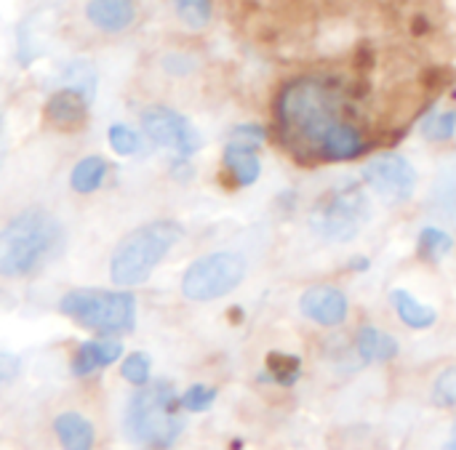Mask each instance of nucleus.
Wrapping results in <instances>:
<instances>
[{
	"mask_svg": "<svg viewBox=\"0 0 456 450\" xmlns=\"http://www.w3.org/2000/svg\"><path fill=\"white\" fill-rule=\"evenodd\" d=\"M216 403V390L206 384H192L182 392V408L184 414H206Z\"/></svg>",
	"mask_w": 456,
	"mask_h": 450,
	"instance_id": "24",
	"label": "nucleus"
},
{
	"mask_svg": "<svg viewBox=\"0 0 456 450\" xmlns=\"http://www.w3.org/2000/svg\"><path fill=\"white\" fill-rule=\"evenodd\" d=\"M275 123L294 157L323 160L329 136L345 123L342 99L318 77H297L275 99Z\"/></svg>",
	"mask_w": 456,
	"mask_h": 450,
	"instance_id": "1",
	"label": "nucleus"
},
{
	"mask_svg": "<svg viewBox=\"0 0 456 450\" xmlns=\"http://www.w3.org/2000/svg\"><path fill=\"white\" fill-rule=\"evenodd\" d=\"M425 139L430 141H449L456 133V109L446 112H433V117L425 123Z\"/></svg>",
	"mask_w": 456,
	"mask_h": 450,
	"instance_id": "25",
	"label": "nucleus"
},
{
	"mask_svg": "<svg viewBox=\"0 0 456 450\" xmlns=\"http://www.w3.org/2000/svg\"><path fill=\"white\" fill-rule=\"evenodd\" d=\"M371 219V205L358 184H345L321 197L310 213V229L329 243H350Z\"/></svg>",
	"mask_w": 456,
	"mask_h": 450,
	"instance_id": "6",
	"label": "nucleus"
},
{
	"mask_svg": "<svg viewBox=\"0 0 456 450\" xmlns=\"http://www.w3.org/2000/svg\"><path fill=\"white\" fill-rule=\"evenodd\" d=\"M59 309L99 336H120L136 328V296L131 291L72 288L59 299Z\"/></svg>",
	"mask_w": 456,
	"mask_h": 450,
	"instance_id": "5",
	"label": "nucleus"
},
{
	"mask_svg": "<svg viewBox=\"0 0 456 450\" xmlns=\"http://www.w3.org/2000/svg\"><path fill=\"white\" fill-rule=\"evenodd\" d=\"M299 309L310 323L323 325V328H339L350 315L347 296L334 285H313V288H307L302 293V299H299Z\"/></svg>",
	"mask_w": 456,
	"mask_h": 450,
	"instance_id": "10",
	"label": "nucleus"
},
{
	"mask_svg": "<svg viewBox=\"0 0 456 450\" xmlns=\"http://www.w3.org/2000/svg\"><path fill=\"white\" fill-rule=\"evenodd\" d=\"M91 93L77 85H64L45 101V120L61 131H77L88 120Z\"/></svg>",
	"mask_w": 456,
	"mask_h": 450,
	"instance_id": "11",
	"label": "nucleus"
},
{
	"mask_svg": "<svg viewBox=\"0 0 456 450\" xmlns=\"http://www.w3.org/2000/svg\"><path fill=\"white\" fill-rule=\"evenodd\" d=\"M454 240L449 232H444L441 227H425L417 237V253L422 261H430V264H438L444 256H449Z\"/></svg>",
	"mask_w": 456,
	"mask_h": 450,
	"instance_id": "20",
	"label": "nucleus"
},
{
	"mask_svg": "<svg viewBox=\"0 0 456 450\" xmlns=\"http://www.w3.org/2000/svg\"><path fill=\"white\" fill-rule=\"evenodd\" d=\"M174 11L187 27L203 29L214 16V0H174Z\"/></svg>",
	"mask_w": 456,
	"mask_h": 450,
	"instance_id": "21",
	"label": "nucleus"
},
{
	"mask_svg": "<svg viewBox=\"0 0 456 450\" xmlns=\"http://www.w3.org/2000/svg\"><path fill=\"white\" fill-rule=\"evenodd\" d=\"M120 358H123V344L112 336H102V339L77 344V350L72 352V360H69V371H72V376L83 379L102 368L115 366Z\"/></svg>",
	"mask_w": 456,
	"mask_h": 450,
	"instance_id": "12",
	"label": "nucleus"
},
{
	"mask_svg": "<svg viewBox=\"0 0 456 450\" xmlns=\"http://www.w3.org/2000/svg\"><path fill=\"white\" fill-rule=\"evenodd\" d=\"M363 181L371 192H377L379 200L398 205L411 200L417 189V171L403 155L382 152L363 165Z\"/></svg>",
	"mask_w": 456,
	"mask_h": 450,
	"instance_id": "9",
	"label": "nucleus"
},
{
	"mask_svg": "<svg viewBox=\"0 0 456 450\" xmlns=\"http://www.w3.org/2000/svg\"><path fill=\"white\" fill-rule=\"evenodd\" d=\"M187 422L182 408V395L166 379L139 387L123 414V432L131 443L147 450H168L182 438Z\"/></svg>",
	"mask_w": 456,
	"mask_h": 450,
	"instance_id": "2",
	"label": "nucleus"
},
{
	"mask_svg": "<svg viewBox=\"0 0 456 450\" xmlns=\"http://www.w3.org/2000/svg\"><path fill=\"white\" fill-rule=\"evenodd\" d=\"M0 368H3V382H8V379L16 374V368H19V360L11 358L8 352H3V355H0Z\"/></svg>",
	"mask_w": 456,
	"mask_h": 450,
	"instance_id": "28",
	"label": "nucleus"
},
{
	"mask_svg": "<svg viewBox=\"0 0 456 450\" xmlns=\"http://www.w3.org/2000/svg\"><path fill=\"white\" fill-rule=\"evenodd\" d=\"M53 435L59 440L61 450H94L96 448V430L94 424L77 414V411H64L53 419Z\"/></svg>",
	"mask_w": 456,
	"mask_h": 450,
	"instance_id": "14",
	"label": "nucleus"
},
{
	"mask_svg": "<svg viewBox=\"0 0 456 450\" xmlns=\"http://www.w3.org/2000/svg\"><path fill=\"white\" fill-rule=\"evenodd\" d=\"M227 139L243 141V144H254V147H262L267 136H265V128H259V125H238V128L230 131Z\"/></svg>",
	"mask_w": 456,
	"mask_h": 450,
	"instance_id": "27",
	"label": "nucleus"
},
{
	"mask_svg": "<svg viewBox=\"0 0 456 450\" xmlns=\"http://www.w3.org/2000/svg\"><path fill=\"white\" fill-rule=\"evenodd\" d=\"M355 352L366 366L369 363H390L398 358L401 344L393 333H385L374 325H363L355 336Z\"/></svg>",
	"mask_w": 456,
	"mask_h": 450,
	"instance_id": "17",
	"label": "nucleus"
},
{
	"mask_svg": "<svg viewBox=\"0 0 456 450\" xmlns=\"http://www.w3.org/2000/svg\"><path fill=\"white\" fill-rule=\"evenodd\" d=\"M86 16L102 32H123L131 27L136 8L134 0H88Z\"/></svg>",
	"mask_w": 456,
	"mask_h": 450,
	"instance_id": "15",
	"label": "nucleus"
},
{
	"mask_svg": "<svg viewBox=\"0 0 456 450\" xmlns=\"http://www.w3.org/2000/svg\"><path fill=\"white\" fill-rule=\"evenodd\" d=\"M246 259L232 251H214L195 259L182 275V296L198 304L230 296L246 280Z\"/></svg>",
	"mask_w": 456,
	"mask_h": 450,
	"instance_id": "7",
	"label": "nucleus"
},
{
	"mask_svg": "<svg viewBox=\"0 0 456 450\" xmlns=\"http://www.w3.org/2000/svg\"><path fill=\"white\" fill-rule=\"evenodd\" d=\"M256 149L259 147H254V144H243V141L227 139L224 152H222V165L232 176V184L235 187H251V184L259 181L262 163H259Z\"/></svg>",
	"mask_w": 456,
	"mask_h": 450,
	"instance_id": "13",
	"label": "nucleus"
},
{
	"mask_svg": "<svg viewBox=\"0 0 456 450\" xmlns=\"http://www.w3.org/2000/svg\"><path fill=\"white\" fill-rule=\"evenodd\" d=\"M144 136L158 144L166 147L171 152H176L179 157H192L200 147H203V136L200 131L176 109L163 107V104H152L142 112L139 117Z\"/></svg>",
	"mask_w": 456,
	"mask_h": 450,
	"instance_id": "8",
	"label": "nucleus"
},
{
	"mask_svg": "<svg viewBox=\"0 0 456 450\" xmlns=\"http://www.w3.org/2000/svg\"><path fill=\"white\" fill-rule=\"evenodd\" d=\"M184 237V227L174 219H158L128 232L112 251L110 277L118 288L142 285L168 251Z\"/></svg>",
	"mask_w": 456,
	"mask_h": 450,
	"instance_id": "4",
	"label": "nucleus"
},
{
	"mask_svg": "<svg viewBox=\"0 0 456 450\" xmlns=\"http://www.w3.org/2000/svg\"><path fill=\"white\" fill-rule=\"evenodd\" d=\"M390 304L398 315V320L411 328V331H430L438 323V309L430 304H422L414 293H409L406 288H395L390 293Z\"/></svg>",
	"mask_w": 456,
	"mask_h": 450,
	"instance_id": "16",
	"label": "nucleus"
},
{
	"mask_svg": "<svg viewBox=\"0 0 456 450\" xmlns=\"http://www.w3.org/2000/svg\"><path fill=\"white\" fill-rule=\"evenodd\" d=\"M64 243V227L48 211L16 213L0 232V275L27 277L40 269Z\"/></svg>",
	"mask_w": 456,
	"mask_h": 450,
	"instance_id": "3",
	"label": "nucleus"
},
{
	"mask_svg": "<svg viewBox=\"0 0 456 450\" xmlns=\"http://www.w3.org/2000/svg\"><path fill=\"white\" fill-rule=\"evenodd\" d=\"M433 403L441 408H456V366L441 371L433 384Z\"/></svg>",
	"mask_w": 456,
	"mask_h": 450,
	"instance_id": "26",
	"label": "nucleus"
},
{
	"mask_svg": "<svg viewBox=\"0 0 456 450\" xmlns=\"http://www.w3.org/2000/svg\"><path fill=\"white\" fill-rule=\"evenodd\" d=\"M120 376L123 382H128L131 387H147L150 384V376H152V363L144 352H131L128 358H123V366H120Z\"/></svg>",
	"mask_w": 456,
	"mask_h": 450,
	"instance_id": "22",
	"label": "nucleus"
},
{
	"mask_svg": "<svg viewBox=\"0 0 456 450\" xmlns=\"http://www.w3.org/2000/svg\"><path fill=\"white\" fill-rule=\"evenodd\" d=\"M353 269H358V272H361V269H369V259H355V261H353Z\"/></svg>",
	"mask_w": 456,
	"mask_h": 450,
	"instance_id": "29",
	"label": "nucleus"
},
{
	"mask_svg": "<svg viewBox=\"0 0 456 450\" xmlns=\"http://www.w3.org/2000/svg\"><path fill=\"white\" fill-rule=\"evenodd\" d=\"M265 379L278 384V387H294L299 379H302V358L299 355H291V352H267V360H265Z\"/></svg>",
	"mask_w": 456,
	"mask_h": 450,
	"instance_id": "19",
	"label": "nucleus"
},
{
	"mask_svg": "<svg viewBox=\"0 0 456 450\" xmlns=\"http://www.w3.org/2000/svg\"><path fill=\"white\" fill-rule=\"evenodd\" d=\"M444 450H456V424L452 427V438H449V443H446V448Z\"/></svg>",
	"mask_w": 456,
	"mask_h": 450,
	"instance_id": "30",
	"label": "nucleus"
},
{
	"mask_svg": "<svg viewBox=\"0 0 456 450\" xmlns=\"http://www.w3.org/2000/svg\"><path fill=\"white\" fill-rule=\"evenodd\" d=\"M107 171H110V165H107L104 157L88 155V157H83V160L75 163V168H72V173H69V187H72L77 195H91V192H96V189L104 184Z\"/></svg>",
	"mask_w": 456,
	"mask_h": 450,
	"instance_id": "18",
	"label": "nucleus"
},
{
	"mask_svg": "<svg viewBox=\"0 0 456 450\" xmlns=\"http://www.w3.org/2000/svg\"><path fill=\"white\" fill-rule=\"evenodd\" d=\"M107 139H110V147L115 149V155H120V157H131V155H136L139 147H142L139 133H136L134 128L123 125V123H112Z\"/></svg>",
	"mask_w": 456,
	"mask_h": 450,
	"instance_id": "23",
	"label": "nucleus"
}]
</instances>
